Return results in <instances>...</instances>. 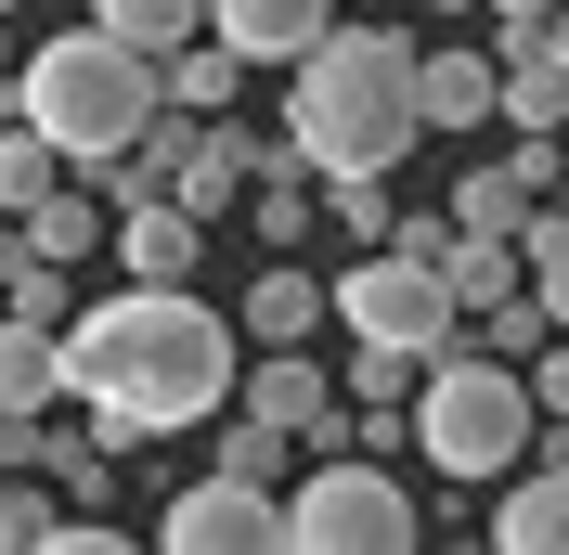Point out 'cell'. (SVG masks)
<instances>
[{
  "instance_id": "6da1fadb",
  "label": "cell",
  "mask_w": 569,
  "mask_h": 555,
  "mask_svg": "<svg viewBox=\"0 0 569 555\" xmlns=\"http://www.w3.org/2000/svg\"><path fill=\"white\" fill-rule=\"evenodd\" d=\"M66 401L104 426V452L220 426L233 401V323L181 284H130V297H78L66 323Z\"/></svg>"
},
{
  "instance_id": "7a4b0ae2",
  "label": "cell",
  "mask_w": 569,
  "mask_h": 555,
  "mask_svg": "<svg viewBox=\"0 0 569 555\" xmlns=\"http://www.w3.org/2000/svg\"><path fill=\"white\" fill-rule=\"evenodd\" d=\"M284 142L311 155V181L337 169H401L415 155V39L401 27H323L284 65Z\"/></svg>"
},
{
  "instance_id": "3957f363",
  "label": "cell",
  "mask_w": 569,
  "mask_h": 555,
  "mask_svg": "<svg viewBox=\"0 0 569 555\" xmlns=\"http://www.w3.org/2000/svg\"><path fill=\"white\" fill-rule=\"evenodd\" d=\"M0 104L27 117V130H52L66 155H117L156 117V52H130L117 27H66V39H39V52H13Z\"/></svg>"
},
{
  "instance_id": "277c9868",
  "label": "cell",
  "mask_w": 569,
  "mask_h": 555,
  "mask_svg": "<svg viewBox=\"0 0 569 555\" xmlns=\"http://www.w3.org/2000/svg\"><path fill=\"white\" fill-rule=\"evenodd\" d=\"M531 375L518 362H492L479 336H440L427 349V375H415V452H427V478H505L518 452H531Z\"/></svg>"
},
{
  "instance_id": "5b68a950",
  "label": "cell",
  "mask_w": 569,
  "mask_h": 555,
  "mask_svg": "<svg viewBox=\"0 0 569 555\" xmlns=\"http://www.w3.org/2000/svg\"><path fill=\"white\" fill-rule=\"evenodd\" d=\"M415 491L376 465V452H311L298 478H284V543L298 555H401L415 543Z\"/></svg>"
},
{
  "instance_id": "8992f818",
  "label": "cell",
  "mask_w": 569,
  "mask_h": 555,
  "mask_svg": "<svg viewBox=\"0 0 569 555\" xmlns=\"http://www.w3.org/2000/svg\"><path fill=\"white\" fill-rule=\"evenodd\" d=\"M323 323H350L362 349H440V336H466L440 259H415V245H362L350 272H323Z\"/></svg>"
},
{
  "instance_id": "52a82bcc",
  "label": "cell",
  "mask_w": 569,
  "mask_h": 555,
  "mask_svg": "<svg viewBox=\"0 0 569 555\" xmlns=\"http://www.w3.org/2000/svg\"><path fill=\"white\" fill-rule=\"evenodd\" d=\"M220 414H259V426H284L298 452H350V401H337V375H323L298 336H272L259 362H233V401Z\"/></svg>"
},
{
  "instance_id": "ba28073f",
  "label": "cell",
  "mask_w": 569,
  "mask_h": 555,
  "mask_svg": "<svg viewBox=\"0 0 569 555\" xmlns=\"http://www.w3.org/2000/svg\"><path fill=\"white\" fill-rule=\"evenodd\" d=\"M156 543H169V555H259V543H284V491H259V478H233V465H208L194 491H169Z\"/></svg>"
},
{
  "instance_id": "9c48e42d",
  "label": "cell",
  "mask_w": 569,
  "mask_h": 555,
  "mask_svg": "<svg viewBox=\"0 0 569 555\" xmlns=\"http://www.w3.org/2000/svg\"><path fill=\"white\" fill-rule=\"evenodd\" d=\"M104 245H117V272H130V284H181L194 259H208V220L169 208V194H142V208L104 220Z\"/></svg>"
},
{
  "instance_id": "30bf717a",
  "label": "cell",
  "mask_w": 569,
  "mask_h": 555,
  "mask_svg": "<svg viewBox=\"0 0 569 555\" xmlns=\"http://www.w3.org/2000/svg\"><path fill=\"white\" fill-rule=\"evenodd\" d=\"M323 27H337V0H208V39L247 65H298Z\"/></svg>"
},
{
  "instance_id": "8fae6325",
  "label": "cell",
  "mask_w": 569,
  "mask_h": 555,
  "mask_svg": "<svg viewBox=\"0 0 569 555\" xmlns=\"http://www.w3.org/2000/svg\"><path fill=\"white\" fill-rule=\"evenodd\" d=\"M492 117V52L479 39H415V130H479Z\"/></svg>"
},
{
  "instance_id": "7c38bea8",
  "label": "cell",
  "mask_w": 569,
  "mask_h": 555,
  "mask_svg": "<svg viewBox=\"0 0 569 555\" xmlns=\"http://www.w3.org/2000/svg\"><path fill=\"white\" fill-rule=\"evenodd\" d=\"M492 543H505V555H569V465H505Z\"/></svg>"
},
{
  "instance_id": "4fadbf2b",
  "label": "cell",
  "mask_w": 569,
  "mask_h": 555,
  "mask_svg": "<svg viewBox=\"0 0 569 555\" xmlns=\"http://www.w3.org/2000/svg\"><path fill=\"white\" fill-rule=\"evenodd\" d=\"M247 208H259V245H311L323 233V181H311V155H298L284 130H272V155H259Z\"/></svg>"
},
{
  "instance_id": "5bb4252c",
  "label": "cell",
  "mask_w": 569,
  "mask_h": 555,
  "mask_svg": "<svg viewBox=\"0 0 569 555\" xmlns=\"http://www.w3.org/2000/svg\"><path fill=\"white\" fill-rule=\"evenodd\" d=\"M233 91H247V52H220L208 27L181 39V52H156V104L169 117H233Z\"/></svg>"
},
{
  "instance_id": "9a60e30c",
  "label": "cell",
  "mask_w": 569,
  "mask_h": 555,
  "mask_svg": "<svg viewBox=\"0 0 569 555\" xmlns=\"http://www.w3.org/2000/svg\"><path fill=\"white\" fill-rule=\"evenodd\" d=\"M52 401H66V336L0 311V414L27 426V414H52Z\"/></svg>"
},
{
  "instance_id": "2e32d148",
  "label": "cell",
  "mask_w": 569,
  "mask_h": 555,
  "mask_svg": "<svg viewBox=\"0 0 569 555\" xmlns=\"http://www.w3.org/2000/svg\"><path fill=\"white\" fill-rule=\"evenodd\" d=\"M311 323H323V272H298V259L272 245V259H259V284H247V311H233V336L272 349V336H311Z\"/></svg>"
},
{
  "instance_id": "e0dca14e",
  "label": "cell",
  "mask_w": 569,
  "mask_h": 555,
  "mask_svg": "<svg viewBox=\"0 0 569 555\" xmlns=\"http://www.w3.org/2000/svg\"><path fill=\"white\" fill-rule=\"evenodd\" d=\"M13 245H39V259H66V272H91V245H104V194L91 181H52L27 220H13Z\"/></svg>"
},
{
  "instance_id": "ac0fdd59",
  "label": "cell",
  "mask_w": 569,
  "mask_h": 555,
  "mask_svg": "<svg viewBox=\"0 0 569 555\" xmlns=\"http://www.w3.org/2000/svg\"><path fill=\"white\" fill-rule=\"evenodd\" d=\"M52 181H78V155H66V142H52V130H27V117L0 104V208L27 220L39 194H52Z\"/></svg>"
},
{
  "instance_id": "d6986e66",
  "label": "cell",
  "mask_w": 569,
  "mask_h": 555,
  "mask_svg": "<svg viewBox=\"0 0 569 555\" xmlns=\"http://www.w3.org/2000/svg\"><path fill=\"white\" fill-rule=\"evenodd\" d=\"M0 311L66 336V323H78V272H66V259H39V245H0Z\"/></svg>"
},
{
  "instance_id": "ffe728a7",
  "label": "cell",
  "mask_w": 569,
  "mask_h": 555,
  "mask_svg": "<svg viewBox=\"0 0 569 555\" xmlns=\"http://www.w3.org/2000/svg\"><path fill=\"white\" fill-rule=\"evenodd\" d=\"M91 27H117L130 52H181V39L208 27V0H91Z\"/></svg>"
},
{
  "instance_id": "44dd1931",
  "label": "cell",
  "mask_w": 569,
  "mask_h": 555,
  "mask_svg": "<svg viewBox=\"0 0 569 555\" xmlns=\"http://www.w3.org/2000/svg\"><path fill=\"white\" fill-rule=\"evenodd\" d=\"M518 208H531V181L505 169V155L492 169H453V233H518Z\"/></svg>"
},
{
  "instance_id": "7402d4cb",
  "label": "cell",
  "mask_w": 569,
  "mask_h": 555,
  "mask_svg": "<svg viewBox=\"0 0 569 555\" xmlns=\"http://www.w3.org/2000/svg\"><path fill=\"white\" fill-rule=\"evenodd\" d=\"M440 284H453V311H479V297L518 284V245H505V233H453V245H440Z\"/></svg>"
},
{
  "instance_id": "603a6c76",
  "label": "cell",
  "mask_w": 569,
  "mask_h": 555,
  "mask_svg": "<svg viewBox=\"0 0 569 555\" xmlns=\"http://www.w3.org/2000/svg\"><path fill=\"white\" fill-rule=\"evenodd\" d=\"M466 323H479V349H492V362H531V349L557 336V311H543L531 284H505V297H479V311H466Z\"/></svg>"
},
{
  "instance_id": "cb8c5ba5",
  "label": "cell",
  "mask_w": 569,
  "mask_h": 555,
  "mask_svg": "<svg viewBox=\"0 0 569 555\" xmlns=\"http://www.w3.org/2000/svg\"><path fill=\"white\" fill-rule=\"evenodd\" d=\"M220 465H233V478H259V491H284V478H298V440H284V426H259V414H233V426H220Z\"/></svg>"
},
{
  "instance_id": "d4e9b609",
  "label": "cell",
  "mask_w": 569,
  "mask_h": 555,
  "mask_svg": "<svg viewBox=\"0 0 569 555\" xmlns=\"http://www.w3.org/2000/svg\"><path fill=\"white\" fill-rule=\"evenodd\" d=\"M323 220H337L350 245H376V233H389V169H337V181H323Z\"/></svg>"
},
{
  "instance_id": "484cf974",
  "label": "cell",
  "mask_w": 569,
  "mask_h": 555,
  "mask_svg": "<svg viewBox=\"0 0 569 555\" xmlns=\"http://www.w3.org/2000/svg\"><path fill=\"white\" fill-rule=\"evenodd\" d=\"M52 517H66V504H52V478H27V465H13V478H0V555H39V543H52Z\"/></svg>"
},
{
  "instance_id": "4316f807",
  "label": "cell",
  "mask_w": 569,
  "mask_h": 555,
  "mask_svg": "<svg viewBox=\"0 0 569 555\" xmlns=\"http://www.w3.org/2000/svg\"><path fill=\"white\" fill-rule=\"evenodd\" d=\"M415 375H427V349H362V362H350V401H415Z\"/></svg>"
},
{
  "instance_id": "83f0119b",
  "label": "cell",
  "mask_w": 569,
  "mask_h": 555,
  "mask_svg": "<svg viewBox=\"0 0 569 555\" xmlns=\"http://www.w3.org/2000/svg\"><path fill=\"white\" fill-rule=\"evenodd\" d=\"M518 375H531V414H569V323L531 349V362H518Z\"/></svg>"
},
{
  "instance_id": "f1b7e54d",
  "label": "cell",
  "mask_w": 569,
  "mask_h": 555,
  "mask_svg": "<svg viewBox=\"0 0 569 555\" xmlns=\"http://www.w3.org/2000/svg\"><path fill=\"white\" fill-rule=\"evenodd\" d=\"M479 13H492V27H557L569 0H479Z\"/></svg>"
},
{
  "instance_id": "f546056e",
  "label": "cell",
  "mask_w": 569,
  "mask_h": 555,
  "mask_svg": "<svg viewBox=\"0 0 569 555\" xmlns=\"http://www.w3.org/2000/svg\"><path fill=\"white\" fill-rule=\"evenodd\" d=\"M13 465H27V426H13V414H0V478H13Z\"/></svg>"
},
{
  "instance_id": "4dcf8cb0",
  "label": "cell",
  "mask_w": 569,
  "mask_h": 555,
  "mask_svg": "<svg viewBox=\"0 0 569 555\" xmlns=\"http://www.w3.org/2000/svg\"><path fill=\"white\" fill-rule=\"evenodd\" d=\"M0 78H13V13H0Z\"/></svg>"
},
{
  "instance_id": "1f68e13d",
  "label": "cell",
  "mask_w": 569,
  "mask_h": 555,
  "mask_svg": "<svg viewBox=\"0 0 569 555\" xmlns=\"http://www.w3.org/2000/svg\"><path fill=\"white\" fill-rule=\"evenodd\" d=\"M427 13H479V0H427Z\"/></svg>"
},
{
  "instance_id": "d6a6232c",
  "label": "cell",
  "mask_w": 569,
  "mask_h": 555,
  "mask_svg": "<svg viewBox=\"0 0 569 555\" xmlns=\"http://www.w3.org/2000/svg\"><path fill=\"white\" fill-rule=\"evenodd\" d=\"M557 208H569V169H557Z\"/></svg>"
},
{
  "instance_id": "836d02e7",
  "label": "cell",
  "mask_w": 569,
  "mask_h": 555,
  "mask_svg": "<svg viewBox=\"0 0 569 555\" xmlns=\"http://www.w3.org/2000/svg\"><path fill=\"white\" fill-rule=\"evenodd\" d=\"M557 39H569V13H557Z\"/></svg>"
},
{
  "instance_id": "e575fe53",
  "label": "cell",
  "mask_w": 569,
  "mask_h": 555,
  "mask_svg": "<svg viewBox=\"0 0 569 555\" xmlns=\"http://www.w3.org/2000/svg\"><path fill=\"white\" fill-rule=\"evenodd\" d=\"M0 13H13V0H0Z\"/></svg>"
}]
</instances>
